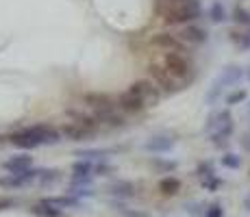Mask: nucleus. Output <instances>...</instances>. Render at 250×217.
<instances>
[{
	"instance_id": "dca6fc26",
	"label": "nucleus",
	"mask_w": 250,
	"mask_h": 217,
	"mask_svg": "<svg viewBox=\"0 0 250 217\" xmlns=\"http://www.w3.org/2000/svg\"><path fill=\"white\" fill-rule=\"evenodd\" d=\"M107 189H109V194L113 197H118V200H128V197H133L137 194V187L128 180H113Z\"/></svg>"
},
{
	"instance_id": "72a5a7b5",
	"label": "nucleus",
	"mask_w": 250,
	"mask_h": 217,
	"mask_svg": "<svg viewBox=\"0 0 250 217\" xmlns=\"http://www.w3.org/2000/svg\"><path fill=\"white\" fill-rule=\"evenodd\" d=\"M152 165L161 172H174L176 170V161H166V158H152Z\"/></svg>"
},
{
	"instance_id": "c9c22d12",
	"label": "nucleus",
	"mask_w": 250,
	"mask_h": 217,
	"mask_svg": "<svg viewBox=\"0 0 250 217\" xmlns=\"http://www.w3.org/2000/svg\"><path fill=\"white\" fill-rule=\"evenodd\" d=\"M109 174H113V167L109 165L107 161H104V163H96V176H109Z\"/></svg>"
},
{
	"instance_id": "4be33fe9",
	"label": "nucleus",
	"mask_w": 250,
	"mask_h": 217,
	"mask_svg": "<svg viewBox=\"0 0 250 217\" xmlns=\"http://www.w3.org/2000/svg\"><path fill=\"white\" fill-rule=\"evenodd\" d=\"M0 187L13 191V189H22V187H26V182H24L18 174H7V176H0Z\"/></svg>"
},
{
	"instance_id": "f03ea898",
	"label": "nucleus",
	"mask_w": 250,
	"mask_h": 217,
	"mask_svg": "<svg viewBox=\"0 0 250 217\" xmlns=\"http://www.w3.org/2000/svg\"><path fill=\"white\" fill-rule=\"evenodd\" d=\"M161 65L185 87L191 83V79H194V65H191V61L187 59L185 55H179V52H167V55L161 59Z\"/></svg>"
},
{
	"instance_id": "e433bc0d",
	"label": "nucleus",
	"mask_w": 250,
	"mask_h": 217,
	"mask_svg": "<svg viewBox=\"0 0 250 217\" xmlns=\"http://www.w3.org/2000/svg\"><path fill=\"white\" fill-rule=\"evenodd\" d=\"M220 185H222V180H220V178H207V180H203V187H205V189H209V191H215V189H218V187Z\"/></svg>"
},
{
	"instance_id": "423d86ee",
	"label": "nucleus",
	"mask_w": 250,
	"mask_h": 217,
	"mask_svg": "<svg viewBox=\"0 0 250 217\" xmlns=\"http://www.w3.org/2000/svg\"><path fill=\"white\" fill-rule=\"evenodd\" d=\"M28 135H33L35 139H40L42 146H55V143L61 141V133L55 130L52 126H46V124H35V126L24 128Z\"/></svg>"
},
{
	"instance_id": "7c9ffc66",
	"label": "nucleus",
	"mask_w": 250,
	"mask_h": 217,
	"mask_svg": "<svg viewBox=\"0 0 250 217\" xmlns=\"http://www.w3.org/2000/svg\"><path fill=\"white\" fill-rule=\"evenodd\" d=\"M185 211L191 217H205L207 204H203V202H189V204H185Z\"/></svg>"
},
{
	"instance_id": "9d476101",
	"label": "nucleus",
	"mask_w": 250,
	"mask_h": 217,
	"mask_svg": "<svg viewBox=\"0 0 250 217\" xmlns=\"http://www.w3.org/2000/svg\"><path fill=\"white\" fill-rule=\"evenodd\" d=\"M229 124H233V118H230V111L224 109V111H215V113H211L209 118H207V124H205V130L209 135L218 133V130L227 128Z\"/></svg>"
},
{
	"instance_id": "2eb2a0df",
	"label": "nucleus",
	"mask_w": 250,
	"mask_h": 217,
	"mask_svg": "<svg viewBox=\"0 0 250 217\" xmlns=\"http://www.w3.org/2000/svg\"><path fill=\"white\" fill-rule=\"evenodd\" d=\"M113 154V150L109 148H83V150H76L74 157H79L81 161H98V163H104L109 157Z\"/></svg>"
},
{
	"instance_id": "7ed1b4c3",
	"label": "nucleus",
	"mask_w": 250,
	"mask_h": 217,
	"mask_svg": "<svg viewBox=\"0 0 250 217\" xmlns=\"http://www.w3.org/2000/svg\"><path fill=\"white\" fill-rule=\"evenodd\" d=\"M148 72H150V76H152V83L161 89V94L172 96V94H179L181 89H185V85L179 83L161 63H150Z\"/></svg>"
},
{
	"instance_id": "f257e3e1",
	"label": "nucleus",
	"mask_w": 250,
	"mask_h": 217,
	"mask_svg": "<svg viewBox=\"0 0 250 217\" xmlns=\"http://www.w3.org/2000/svg\"><path fill=\"white\" fill-rule=\"evenodd\" d=\"M159 11L166 24H189L203 16L198 0H161Z\"/></svg>"
},
{
	"instance_id": "58836bf2",
	"label": "nucleus",
	"mask_w": 250,
	"mask_h": 217,
	"mask_svg": "<svg viewBox=\"0 0 250 217\" xmlns=\"http://www.w3.org/2000/svg\"><path fill=\"white\" fill-rule=\"evenodd\" d=\"M248 115H250V102H248Z\"/></svg>"
},
{
	"instance_id": "ddd939ff",
	"label": "nucleus",
	"mask_w": 250,
	"mask_h": 217,
	"mask_svg": "<svg viewBox=\"0 0 250 217\" xmlns=\"http://www.w3.org/2000/svg\"><path fill=\"white\" fill-rule=\"evenodd\" d=\"M61 135L72 139V141H83V139L94 137L96 133L89 130L87 126H83V124H79V122H68V124H63V128H61Z\"/></svg>"
},
{
	"instance_id": "2f4dec72",
	"label": "nucleus",
	"mask_w": 250,
	"mask_h": 217,
	"mask_svg": "<svg viewBox=\"0 0 250 217\" xmlns=\"http://www.w3.org/2000/svg\"><path fill=\"white\" fill-rule=\"evenodd\" d=\"M222 165L229 167V170H237V167L242 165V158H239L237 154H233V152H227L222 157Z\"/></svg>"
},
{
	"instance_id": "cd10ccee",
	"label": "nucleus",
	"mask_w": 250,
	"mask_h": 217,
	"mask_svg": "<svg viewBox=\"0 0 250 217\" xmlns=\"http://www.w3.org/2000/svg\"><path fill=\"white\" fill-rule=\"evenodd\" d=\"M59 178H61L59 170H44V174H42V178H40V182H37V185H42V187L55 185V182L59 180Z\"/></svg>"
},
{
	"instance_id": "6e6552de",
	"label": "nucleus",
	"mask_w": 250,
	"mask_h": 217,
	"mask_svg": "<svg viewBox=\"0 0 250 217\" xmlns=\"http://www.w3.org/2000/svg\"><path fill=\"white\" fill-rule=\"evenodd\" d=\"M174 143H176V139L170 137V135H152V137L144 143V148L152 154H163V152H170L172 148H174Z\"/></svg>"
},
{
	"instance_id": "ea45409f",
	"label": "nucleus",
	"mask_w": 250,
	"mask_h": 217,
	"mask_svg": "<svg viewBox=\"0 0 250 217\" xmlns=\"http://www.w3.org/2000/svg\"><path fill=\"white\" fill-rule=\"evenodd\" d=\"M248 35H250V33H248Z\"/></svg>"
},
{
	"instance_id": "9b49d317",
	"label": "nucleus",
	"mask_w": 250,
	"mask_h": 217,
	"mask_svg": "<svg viewBox=\"0 0 250 217\" xmlns=\"http://www.w3.org/2000/svg\"><path fill=\"white\" fill-rule=\"evenodd\" d=\"M118 107H120V111H124V113H142V111L146 109V104H144L135 94H131V91L126 89L118 96Z\"/></svg>"
},
{
	"instance_id": "1a4fd4ad",
	"label": "nucleus",
	"mask_w": 250,
	"mask_h": 217,
	"mask_svg": "<svg viewBox=\"0 0 250 217\" xmlns=\"http://www.w3.org/2000/svg\"><path fill=\"white\" fill-rule=\"evenodd\" d=\"M244 79V67L242 65H235V63H230V65H227L222 72L218 74V79L213 80V83H218L220 87H230V85H237L239 80Z\"/></svg>"
},
{
	"instance_id": "412c9836",
	"label": "nucleus",
	"mask_w": 250,
	"mask_h": 217,
	"mask_svg": "<svg viewBox=\"0 0 250 217\" xmlns=\"http://www.w3.org/2000/svg\"><path fill=\"white\" fill-rule=\"evenodd\" d=\"M159 191L163 196H176L181 191V180L176 176H163L159 180Z\"/></svg>"
},
{
	"instance_id": "f704fd0d",
	"label": "nucleus",
	"mask_w": 250,
	"mask_h": 217,
	"mask_svg": "<svg viewBox=\"0 0 250 217\" xmlns=\"http://www.w3.org/2000/svg\"><path fill=\"white\" fill-rule=\"evenodd\" d=\"M205 217H224L222 204H220V202H213V204H209V206H207V211H205Z\"/></svg>"
},
{
	"instance_id": "a211bd4d",
	"label": "nucleus",
	"mask_w": 250,
	"mask_h": 217,
	"mask_svg": "<svg viewBox=\"0 0 250 217\" xmlns=\"http://www.w3.org/2000/svg\"><path fill=\"white\" fill-rule=\"evenodd\" d=\"M46 204L55 206V209L63 211V209H81L83 206V200H76L72 196H55V197H44Z\"/></svg>"
},
{
	"instance_id": "473e14b6",
	"label": "nucleus",
	"mask_w": 250,
	"mask_h": 217,
	"mask_svg": "<svg viewBox=\"0 0 250 217\" xmlns=\"http://www.w3.org/2000/svg\"><path fill=\"white\" fill-rule=\"evenodd\" d=\"M248 98V94H246V89H235V91H230V94L227 96V104H239V102H244V100Z\"/></svg>"
},
{
	"instance_id": "39448f33",
	"label": "nucleus",
	"mask_w": 250,
	"mask_h": 217,
	"mask_svg": "<svg viewBox=\"0 0 250 217\" xmlns=\"http://www.w3.org/2000/svg\"><path fill=\"white\" fill-rule=\"evenodd\" d=\"M83 102L87 104V107L94 109V113H103V111L120 109L118 107V100H113L111 96H107V94H98V91H94V94H85L83 96Z\"/></svg>"
},
{
	"instance_id": "aec40b11",
	"label": "nucleus",
	"mask_w": 250,
	"mask_h": 217,
	"mask_svg": "<svg viewBox=\"0 0 250 217\" xmlns=\"http://www.w3.org/2000/svg\"><path fill=\"white\" fill-rule=\"evenodd\" d=\"M31 213L37 215V217H63V211H59V209H55V206L46 204L44 200H40L37 204H33L31 206Z\"/></svg>"
},
{
	"instance_id": "6ab92c4d",
	"label": "nucleus",
	"mask_w": 250,
	"mask_h": 217,
	"mask_svg": "<svg viewBox=\"0 0 250 217\" xmlns=\"http://www.w3.org/2000/svg\"><path fill=\"white\" fill-rule=\"evenodd\" d=\"M109 206H111L115 213H120L122 217H150V215L146 213V211L131 209V206H128L124 200H111V202H109Z\"/></svg>"
},
{
	"instance_id": "4468645a",
	"label": "nucleus",
	"mask_w": 250,
	"mask_h": 217,
	"mask_svg": "<svg viewBox=\"0 0 250 217\" xmlns=\"http://www.w3.org/2000/svg\"><path fill=\"white\" fill-rule=\"evenodd\" d=\"M2 167L9 174H22L24 170L33 167V157H31V154H16V157L7 158V161L2 163Z\"/></svg>"
},
{
	"instance_id": "b1692460",
	"label": "nucleus",
	"mask_w": 250,
	"mask_h": 217,
	"mask_svg": "<svg viewBox=\"0 0 250 217\" xmlns=\"http://www.w3.org/2000/svg\"><path fill=\"white\" fill-rule=\"evenodd\" d=\"M230 135H233V124H229L227 128H222V130H218V133L211 135V143H213L215 148H224L229 143Z\"/></svg>"
},
{
	"instance_id": "4c0bfd02",
	"label": "nucleus",
	"mask_w": 250,
	"mask_h": 217,
	"mask_svg": "<svg viewBox=\"0 0 250 217\" xmlns=\"http://www.w3.org/2000/svg\"><path fill=\"white\" fill-rule=\"evenodd\" d=\"M246 76H248V80H250V67H248V70H246Z\"/></svg>"
},
{
	"instance_id": "c85d7f7f",
	"label": "nucleus",
	"mask_w": 250,
	"mask_h": 217,
	"mask_svg": "<svg viewBox=\"0 0 250 217\" xmlns=\"http://www.w3.org/2000/svg\"><path fill=\"white\" fill-rule=\"evenodd\" d=\"M233 20L239 24V26H250V11L244 7H235L233 11Z\"/></svg>"
},
{
	"instance_id": "f3484780",
	"label": "nucleus",
	"mask_w": 250,
	"mask_h": 217,
	"mask_svg": "<svg viewBox=\"0 0 250 217\" xmlns=\"http://www.w3.org/2000/svg\"><path fill=\"white\" fill-rule=\"evenodd\" d=\"M9 139H11L13 146H16V148H22V150H35V148H40V146H42L40 139H35L33 135H28L24 128H22V130H18V133H13Z\"/></svg>"
},
{
	"instance_id": "20e7f679",
	"label": "nucleus",
	"mask_w": 250,
	"mask_h": 217,
	"mask_svg": "<svg viewBox=\"0 0 250 217\" xmlns=\"http://www.w3.org/2000/svg\"><path fill=\"white\" fill-rule=\"evenodd\" d=\"M128 91H131V94H135L137 98L146 104V109L148 107H157V104H159V100H161V89L152 83V80H148V79L135 80V83L128 87Z\"/></svg>"
},
{
	"instance_id": "5701e85b",
	"label": "nucleus",
	"mask_w": 250,
	"mask_h": 217,
	"mask_svg": "<svg viewBox=\"0 0 250 217\" xmlns=\"http://www.w3.org/2000/svg\"><path fill=\"white\" fill-rule=\"evenodd\" d=\"M72 174L94 178V176H96V163H91V161H81V158H79V161L72 165Z\"/></svg>"
},
{
	"instance_id": "bb28decb",
	"label": "nucleus",
	"mask_w": 250,
	"mask_h": 217,
	"mask_svg": "<svg viewBox=\"0 0 250 217\" xmlns=\"http://www.w3.org/2000/svg\"><path fill=\"white\" fill-rule=\"evenodd\" d=\"M230 41H233L237 48H242V50H248V48H250V35H248V33L233 31V33H230Z\"/></svg>"
},
{
	"instance_id": "c756f323",
	"label": "nucleus",
	"mask_w": 250,
	"mask_h": 217,
	"mask_svg": "<svg viewBox=\"0 0 250 217\" xmlns=\"http://www.w3.org/2000/svg\"><path fill=\"white\" fill-rule=\"evenodd\" d=\"M196 174L200 176V180H207V178H213L215 176V170H213V163L209 161H203L198 167H196Z\"/></svg>"
},
{
	"instance_id": "f8f14e48",
	"label": "nucleus",
	"mask_w": 250,
	"mask_h": 217,
	"mask_svg": "<svg viewBox=\"0 0 250 217\" xmlns=\"http://www.w3.org/2000/svg\"><path fill=\"white\" fill-rule=\"evenodd\" d=\"M179 37L185 43H191V46H198V43H205L209 39V33L205 31L203 26H196V24H187L185 28L179 33Z\"/></svg>"
},
{
	"instance_id": "a878e982",
	"label": "nucleus",
	"mask_w": 250,
	"mask_h": 217,
	"mask_svg": "<svg viewBox=\"0 0 250 217\" xmlns=\"http://www.w3.org/2000/svg\"><path fill=\"white\" fill-rule=\"evenodd\" d=\"M65 194L72 196V197H76V200H89V197L96 196V191L91 189V187H72L70 185Z\"/></svg>"
},
{
	"instance_id": "393cba45",
	"label": "nucleus",
	"mask_w": 250,
	"mask_h": 217,
	"mask_svg": "<svg viewBox=\"0 0 250 217\" xmlns=\"http://www.w3.org/2000/svg\"><path fill=\"white\" fill-rule=\"evenodd\" d=\"M209 18H211V22L213 24H222L224 20H227V9L222 7L220 0H215V2L209 7Z\"/></svg>"
},
{
	"instance_id": "0eeeda50",
	"label": "nucleus",
	"mask_w": 250,
	"mask_h": 217,
	"mask_svg": "<svg viewBox=\"0 0 250 217\" xmlns=\"http://www.w3.org/2000/svg\"><path fill=\"white\" fill-rule=\"evenodd\" d=\"M152 46L163 48L167 52H179V55H185L187 52V43L181 39V37L167 35V33H159V35L152 37Z\"/></svg>"
}]
</instances>
